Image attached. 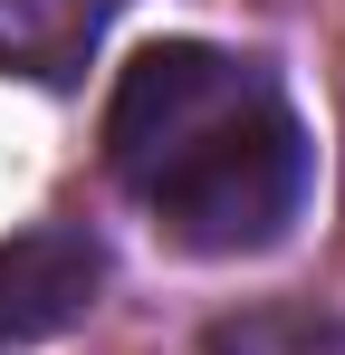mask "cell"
<instances>
[{
	"label": "cell",
	"mask_w": 345,
	"mask_h": 355,
	"mask_svg": "<svg viewBox=\"0 0 345 355\" xmlns=\"http://www.w3.org/2000/svg\"><path fill=\"white\" fill-rule=\"evenodd\" d=\"M307 182H317V144H307V125L288 116V96L269 87L211 144H192L144 202L163 211V231L182 250L240 259V250H278L288 240V221L307 211Z\"/></svg>",
	"instance_id": "1"
},
{
	"label": "cell",
	"mask_w": 345,
	"mask_h": 355,
	"mask_svg": "<svg viewBox=\"0 0 345 355\" xmlns=\"http://www.w3.org/2000/svg\"><path fill=\"white\" fill-rule=\"evenodd\" d=\"M269 96V77L249 58H221V49H202V39H163V49H144V58L115 77L106 96V164L125 192H154V182L192 154V144H211L240 106H259Z\"/></svg>",
	"instance_id": "2"
},
{
	"label": "cell",
	"mask_w": 345,
	"mask_h": 355,
	"mask_svg": "<svg viewBox=\"0 0 345 355\" xmlns=\"http://www.w3.org/2000/svg\"><path fill=\"white\" fill-rule=\"evenodd\" d=\"M106 288V250L87 231H19L0 240V346L67 336Z\"/></svg>",
	"instance_id": "3"
},
{
	"label": "cell",
	"mask_w": 345,
	"mask_h": 355,
	"mask_svg": "<svg viewBox=\"0 0 345 355\" xmlns=\"http://www.w3.org/2000/svg\"><path fill=\"white\" fill-rule=\"evenodd\" d=\"M211 355H345V317L326 307H240L211 327Z\"/></svg>",
	"instance_id": "4"
}]
</instances>
